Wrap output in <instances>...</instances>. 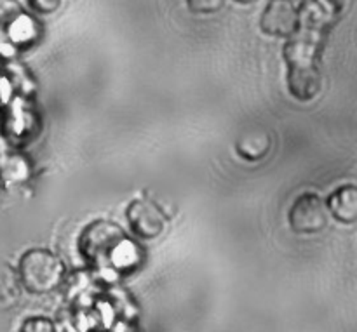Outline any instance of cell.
Wrapping results in <instances>:
<instances>
[{"label":"cell","instance_id":"6da1fadb","mask_svg":"<svg viewBox=\"0 0 357 332\" xmlns=\"http://www.w3.org/2000/svg\"><path fill=\"white\" fill-rule=\"evenodd\" d=\"M288 65L289 93L300 101H309L321 90V73L317 66V44L310 35L291 38L284 47Z\"/></svg>","mask_w":357,"mask_h":332},{"label":"cell","instance_id":"7a4b0ae2","mask_svg":"<svg viewBox=\"0 0 357 332\" xmlns=\"http://www.w3.org/2000/svg\"><path fill=\"white\" fill-rule=\"evenodd\" d=\"M17 274L21 284L28 292L47 294L61 284L65 267L51 251L31 249L21 256Z\"/></svg>","mask_w":357,"mask_h":332},{"label":"cell","instance_id":"3957f363","mask_svg":"<svg viewBox=\"0 0 357 332\" xmlns=\"http://www.w3.org/2000/svg\"><path fill=\"white\" fill-rule=\"evenodd\" d=\"M126 235L121 226L112 221H94L82 232L79 240V249L87 263L94 267H107L117 258Z\"/></svg>","mask_w":357,"mask_h":332},{"label":"cell","instance_id":"277c9868","mask_svg":"<svg viewBox=\"0 0 357 332\" xmlns=\"http://www.w3.org/2000/svg\"><path fill=\"white\" fill-rule=\"evenodd\" d=\"M289 225L300 235H314L326 228L328 209L319 195H300L289 209Z\"/></svg>","mask_w":357,"mask_h":332},{"label":"cell","instance_id":"5b68a950","mask_svg":"<svg viewBox=\"0 0 357 332\" xmlns=\"http://www.w3.org/2000/svg\"><path fill=\"white\" fill-rule=\"evenodd\" d=\"M260 28L272 37H293L300 30V13L291 0H268Z\"/></svg>","mask_w":357,"mask_h":332},{"label":"cell","instance_id":"8992f818","mask_svg":"<svg viewBox=\"0 0 357 332\" xmlns=\"http://www.w3.org/2000/svg\"><path fill=\"white\" fill-rule=\"evenodd\" d=\"M126 216L135 235L143 240L157 239L166 228V216L159 205L149 198H138L131 202Z\"/></svg>","mask_w":357,"mask_h":332},{"label":"cell","instance_id":"52a82bcc","mask_svg":"<svg viewBox=\"0 0 357 332\" xmlns=\"http://www.w3.org/2000/svg\"><path fill=\"white\" fill-rule=\"evenodd\" d=\"M328 211L337 221L352 225L357 221V188L349 187L338 188L328 198Z\"/></svg>","mask_w":357,"mask_h":332},{"label":"cell","instance_id":"ba28073f","mask_svg":"<svg viewBox=\"0 0 357 332\" xmlns=\"http://www.w3.org/2000/svg\"><path fill=\"white\" fill-rule=\"evenodd\" d=\"M28 21L30 19L17 0H0V44L17 38L20 30Z\"/></svg>","mask_w":357,"mask_h":332},{"label":"cell","instance_id":"9c48e42d","mask_svg":"<svg viewBox=\"0 0 357 332\" xmlns=\"http://www.w3.org/2000/svg\"><path fill=\"white\" fill-rule=\"evenodd\" d=\"M272 138L265 129H253L244 132L237 141V152L246 160H260L271 152Z\"/></svg>","mask_w":357,"mask_h":332},{"label":"cell","instance_id":"30bf717a","mask_svg":"<svg viewBox=\"0 0 357 332\" xmlns=\"http://www.w3.org/2000/svg\"><path fill=\"white\" fill-rule=\"evenodd\" d=\"M187 6L194 14H215L225 6V0H187Z\"/></svg>","mask_w":357,"mask_h":332},{"label":"cell","instance_id":"8fae6325","mask_svg":"<svg viewBox=\"0 0 357 332\" xmlns=\"http://www.w3.org/2000/svg\"><path fill=\"white\" fill-rule=\"evenodd\" d=\"M26 2L37 14H52L61 7V0H26Z\"/></svg>","mask_w":357,"mask_h":332},{"label":"cell","instance_id":"7c38bea8","mask_svg":"<svg viewBox=\"0 0 357 332\" xmlns=\"http://www.w3.org/2000/svg\"><path fill=\"white\" fill-rule=\"evenodd\" d=\"M319 9H323L324 13L330 14V16H337L344 10L347 0H312Z\"/></svg>","mask_w":357,"mask_h":332},{"label":"cell","instance_id":"4fadbf2b","mask_svg":"<svg viewBox=\"0 0 357 332\" xmlns=\"http://www.w3.org/2000/svg\"><path fill=\"white\" fill-rule=\"evenodd\" d=\"M23 331L26 332H31V331H52V324L49 322L47 319H28L24 320L23 327H21Z\"/></svg>","mask_w":357,"mask_h":332},{"label":"cell","instance_id":"5bb4252c","mask_svg":"<svg viewBox=\"0 0 357 332\" xmlns=\"http://www.w3.org/2000/svg\"><path fill=\"white\" fill-rule=\"evenodd\" d=\"M236 2H239V3H253V2H257V0H236Z\"/></svg>","mask_w":357,"mask_h":332}]
</instances>
